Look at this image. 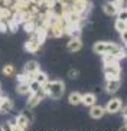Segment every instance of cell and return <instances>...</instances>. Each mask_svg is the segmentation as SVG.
Here are the masks:
<instances>
[{
    "label": "cell",
    "instance_id": "6da1fadb",
    "mask_svg": "<svg viewBox=\"0 0 127 131\" xmlns=\"http://www.w3.org/2000/svg\"><path fill=\"white\" fill-rule=\"evenodd\" d=\"M43 89L48 92V96L52 100H59L64 94H65V84L61 79H55V81H48L42 84Z\"/></svg>",
    "mask_w": 127,
    "mask_h": 131
},
{
    "label": "cell",
    "instance_id": "7a4b0ae2",
    "mask_svg": "<svg viewBox=\"0 0 127 131\" xmlns=\"http://www.w3.org/2000/svg\"><path fill=\"white\" fill-rule=\"evenodd\" d=\"M117 46L119 45L114 42H104V40H100V42H95L92 45V50L98 55H110Z\"/></svg>",
    "mask_w": 127,
    "mask_h": 131
},
{
    "label": "cell",
    "instance_id": "3957f363",
    "mask_svg": "<svg viewBox=\"0 0 127 131\" xmlns=\"http://www.w3.org/2000/svg\"><path fill=\"white\" fill-rule=\"evenodd\" d=\"M103 69H104V77H105V79L107 78H120V75H121V66H120L119 61L104 63Z\"/></svg>",
    "mask_w": 127,
    "mask_h": 131
},
{
    "label": "cell",
    "instance_id": "277c9868",
    "mask_svg": "<svg viewBox=\"0 0 127 131\" xmlns=\"http://www.w3.org/2000/svg\"><path fill=\"white\" fill-rule=\"evenodd\" d=\"M121 86L120 78H107L105 84H104V91L107 94H115Z\"/></svg>",
    "mask_w": 127,
    "mask_h": 131
},
{
    "label": "cell",
    "instance_id": "5b68a950",
    "mask_svg": "<svg viewBox=\"0 0 127 131\" xmlns=\"http://www.w3.org/2000/svg\"><path fill=\"white\" fill-rule=\"evenodd\" d=\"M121 107H123V101L120 98H111L104 108H105V112H108V114H117V112H120Z\"/></svg>",
    "mask_w": 127,
    "mask_h": 131
},
{
    "label": "cell",
    "instance_id": "8992f818",
    "mask_svg": "<svg viewBox=\"0 0 127 131\" xmlns=\"http://www.w3.org/2000/svg\"><path fill=\"white\" fill-rule=\"evenodd\" d=\"M41 45H42V42L38 39V36H35L33 33H32L31 39L25 43V49H26L27 52H31V53H36V52H39V49H41Z\"/></svg>",
    "mask_w": 127,
    "mask_h": 131
},
{
    "label": "cell",
    "instance_id": "52a82bcc",
    "mask_svg": "<svg viewBox=\"0 0 127 131\" xmlns=\"http://www.w3.org/2000/svg\"><path fill=\"white\" fill-rule=\"evenodd\" d=\"M13 101L6 95H2L0 96V114H7L13 110Z\"/></svg>",
    "mask_w": 127,
    "mask_h": 131
},
{
    "label": "cell",
    "instance_id": "ba28073f",
    "mask_svg": "<svg viewBox=\"0 0 127 131\" xmlns=\"http://www.w3.org/2000/svg\"><path fill=\"white\" fill-rule=\"evenodd\" d=\"M66 49L71 52V53H75V52H80L82 49V40H81L78 36H74L72 39H69L68 43H66Z\"/></svg>",
    "mask_w": 127,
    "mask_h": 131
},
{
    "label": "cell",
    "instance_id": "9c48e42d",
    "mask_svg": "<svg viewBox=\"0 0 127 131\" xmlns=\"http://www.w3.org/2000/svg\"><path fill=\"white\" fill-rule=\"evenodd\" d=\"M104 114H105V108L103 107V105H98L95 102L94 105H91L90 107V117L94 119H100L104 117Z\"/></svg>",
    "mask_w": 127,
    "mask_h": 131
},
{
    "label": "cell",
    "instance_id": "30bf717a",
    "mask_svg": "<svg viewBox=\"0 0 127 131\" xmlns=\"http://www.w3.org/2000/svg\"><path fill=\"white\" fill-rule=\"evenodd\" d=\"M36 71H39V62L32 59V61H27L25 65H23V73L25 75H33Z\"/></svg>",
    "mask_w": 127,
    "mask_h": 131
},
{
    "label": "cell",
    "instance_id": "8fae6325",
    "mask_svg": "<svg viewBox=\"0 0 127 131\" xmlns=\"http://www.w3.org/2000/svg\"><path fill=\"white\" fill-rule=\"evenodd\" d=\"M16 92L17 95H29L31 94V85H29V81H19L17 85H16Z\"/></svg>",
    "mask_w": 127,
    "mask_h": 131
},
{
    "label": "cell",
    "instance_id": "7c38bea8",
    "mask_svg": "<svg viewBox=\"0 0 127 131\" xmlns=\"http://www.w3.org/2000/svg\"><path fill=\"white\" fill-rule=\"evenodd\" d=\"M117 10H119V7H117L115 2H105V3H103V12H104V15L115 16V15H117Z\"/></svg>",
    "mask_w": 127,
    "mask_h": 131
},
{
    "label": "cell",
    "instance_id": "4fadbf2b",
    "mask_svg": "<svg viewBox=\"0 0 127 131\" xmlns=\"http://www.w3.org/2000/svg\"><path fill=\"white\" fill-rule=\"evenodd\" d=\"M41 101H42V98H41L38 94H36V92H31V94H29V96H27V100H26V107L33 110L35 107H38V105L41 104Z\"/></svg>",
    "mask_w": 127,
    "mask_h": 131
},
{
    "label": "cell",
    "instance_id": "5bb4252c",
    "mask_svg": "<svg viewBox=\"0 0 127 131\" xmlns=\"http://www.w3.org/2000/svg\"><path fill=\"white\" fill-rule=\"evenodd\" d=\"M97 102V94L95 92H85L82 94V101L81 104H84L85 107H91Z\"/></svg>",
    "mask_w": 127,
    "mask_h": 131
},
{
    "label": "cell",
    "instance_id": "9a60e30c",
    "mask_svg": "<svg viewBox=\"0 0 127 131\" xmlns=\"http://www.w3.org/2000/svg\"><path fill=\"white\" fill-rule=\"evenodd\" d=\"M81 101H82V94L78 92V91H74V92H71L68 95V102L71 105H80L81 104Z\"/></svg>",
    "mask_w": 127,
    "mask_h": 131
},
{
    "label": "cell",
    "instance_id": "2e32d148",
    "mask_svg": "<svg viewBox=\"0 0 127 131\" xmlns=\"http://www.w3.org/2000/svg\"><path fill=\"white\" fill-rule=\"evenodd\" d=\"M16 119H17V130H27V127L31 125L29 119L23 115L22 112H20L19 115L16 117Z\"/></svg>",
    "mask_w": 127,
    "mask_h": 131
},
{
    "label": "cell",
    "instance_id": "e0dca14e",
    "mask_svg": "<svg viewBox=\"0 0 127 131\" xmlns=\"http://www.w3.org/2000/svg\"><path fill=\"white\" fill-rule=\"evenodd\" d=\"M2 75H3V77H7V78L15 77V75H16L15 65H12V63H6V65L2 68Z\"/></svg>",
    "mask_w": 127,
    "mask_h": 131
},
{
    "label": "cell",
    "instance_id": "ac0fdd59",
    "mask_svg": "<svg viewBox=\"0 0 127 131\" xmlns=\"http://www.w3.org/2000/svg\"><path fill=\"white\" fill-rule=\"evenodd\" d=\"M33 79H36L38 82H41V84H45L46 81H48V75H46L43 71H36V72L33 73Z\"/></svg>",
    "mask_w": 127,
    "mask_h": 131
},
{
    "label": "cell",
    "instance_id": "d6986e66",
    "mask_svg": "<svg viewBox=\"0 0 127 131\" xmlns=\"http://www.w3.org/2000/svg\"><path fill=\"white\" fill-rule=\"evenodd\" d=\"M114 29L119 32V33H121L123 30H126V29H127V22H126V20L115 19V22H114Z\"/></svg>",
    "mask_w": 127,
    "mask_h": 131
},
{
    "label": "cell",
    "instance_id": "ffe728a7",
    "mask_svg": "<svg viewBox=\"0 0 127 131\" xmlns=\"http://www.w3.org/2000/svg\"><path fill=\"white\" fill-rule=\"evenodd\" d=\"M22 114L29 119V123H31V124L33 123L35 115H33V112H32V108H25V110H22Z\"/></svg>",
    "mask_w": 127,
    "mask_h": 131
},
{
    "label": "cell",
    "instance_id": "44dd1931",
    "mask_svg": "<svg viewBox=\"0 0 127 131\" xmlns=\"http://www.w3.org/2000/svg\"><path fill=\"white\" fill-rule=\"evenodd\" d=\"M29 85H31V92H38L39 89L42 88V84L38 82L36 79H32V81L29 82Z\"/></svg>",
    "mask_w": 127,
    "mask_h": 131
},
{
    "label": "cell",
    "instance_id": "7402d4cb",
    "mask_svg": "<svg viewBox=\"0 0 127 131\" xmlns=\"http://www.w3.org/2000/svg\"><path fill=\"white\" fill-rule=\"evenodd\" d=\"M117 19H120V20H126L127 22V7H121V9H119L117 10Z\"/></svg>",
    "mask_w": 127,
    "mask_h": 131
},
{
    "label": "cell",
    "instance_id": "603a6c76",
    "mask_svg": "<svg viewBox=\"0 0 127 131\" xmlns=\"http://www.w3.org/2000/svg\"><path fill=\"white\" fill-rule=\"evenodd\" d=\"M78 75H80V72L77 69H69V72H68V78H71V79H77Z\"/></svg>",
    "mask_w": 127,
    "mask_h": 131
},
{
    "label": "cell",
    "instance_id": "cb8c5ba5",
    "mask_svg": "<svg viewBox=\"0 0 127 131\" xmlns=\"http://www.w3.org/2000/svg\"><path fill=\"white\" fill-rule=\"evenodd\" d=\"M0 128L4 131H9V130H12V125L9 124V121H4V123H0Z\"/></svg>",
    "mask_w": 127,
    "mask_h": 131
},
{
    "label": "cell",
    "instance_id": "d4e9b609",
    "mask_svg": "<svg viewBox=\"0 0 127 131\" xmlns=\"http://www.w3.org/2000/svg\"><path fill=\"white\" fill-rule=\"evenodd\" d=\"M120 38H121L123 43L126 45V48H127V29H126V30H123L121 33H120Z\"/></svg>",
    "mask_w": 127,
    "mask_h": 131
},
{
    "label": "cell",
    "instance_id": "484cf974",
    "mask_svg": "<svg viewBox=\"0 0 127 131\" xmlns=\"http://www.w3.org/2000/svg\"><path fill=\"white\" fill-rule=\"evenodd\" d=\"M120 111H121V114H123V117H126V115H127V105H123Z\"/></svg>",
    "mask_w": 127,
    "mask_h": 131
},
{
    "label": "cell",
    "instance_id": "4316f807",
    "mask_svg": "<svg viewBox=\"0 0 127 131\" xmlns=\"http://www.w3.org/2000/svg\"><path fill=\"white\" fill-rule=\"evenodd\" d=\"M123 118H124V125H127V115L123 117Z\"/></svg>",
    "mask_w": 127,
    "mask_h": 131
},
{
    "label": "cell",
    "instance_id": "83f0119b",
    "mask_svg": "<svg viewBox=\"0 0 127 131\" xmlns=\"http://www.w3.org/2000/svg\"><path fill=\"white\" fill-rule=\"evenodd\" d=\"M0 89H2V84H0Z\"/></svg>",
    "mask_w": 127,
    "mask_h": 131
}]
</instances>
